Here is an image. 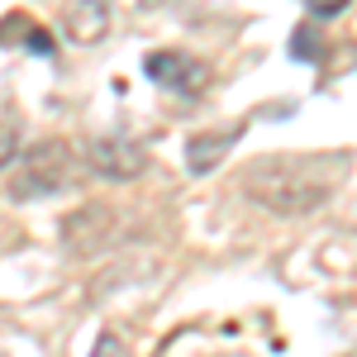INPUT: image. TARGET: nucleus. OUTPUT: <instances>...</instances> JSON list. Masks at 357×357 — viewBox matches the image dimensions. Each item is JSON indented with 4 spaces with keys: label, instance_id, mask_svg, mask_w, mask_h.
<instances>
[{
    "label": "nucleus",
    "instance_id": "obj_8",
    "mask_svg": "<svg viewBox=\"0 0 357 357\" xmlns=\"http://www.w3.org/2000/svg\"><path fill=\"white\" fill-rule=\"evenodd\" d=\"M291 38H296V43H291V53L301 57V62H310V57H319V43H314V29H310V24H301L296 33H291Z\"/></svg>",
    "mask_w": 357,
    "mask_h": 357
},
{
    "label": "nucleus",
    "instance_id": "obj_7",
    "mask_svg": "<svg viewBox=\"0 0 357 357\" xmlns=\"http://www.w3.org/2000/svg\"><path fill=\"white\" fill-rule=\"evenodd\" d=\"M0 43H20V48H29V53H43V57L57 53L53 33H48L43 24H33L29 15H5V20H0Z\"/></svg>",
    "mask_w": 357,
    "mask_h": 357
},
{
    "label": "nucleus",
    "instance_id": "obj_6",
    "mask_svg": "<svg viewBox=\"0 0 357 357\" xmlns=\"http://www.w3.org/2000/svg\"><path fill=\"white\" fill-rule=\"evenodd\" d=\"M105 29H110V5L105 0H72V10H67V33L77 38V43H100L105 38Z\"/></svg>",
    "mask_w": 357,
    "mask_h": 357
},
{
    "label": "nucleus",
    "instance_id": "obj_9",
    "mask_svg": "<svg viewBox=\"0 0 357 357\" xmlns=\"http://www.w3.org/2000/svg\"><path fill=\"white\" fill-rule=\"evenodd\" d=\"M15 153H20V129L15 124H0V167L15 162Z\"/></svg>",
    "mask_w": 357,
    "mask_h": 357
},
{
    "label": "nucleus",
    "instance_id": "obj_11",
    "mask_svg": "<svg viewBox=\"0 0 357 357\" xmlns=\"http://www.w3.org/2000/svg\"><path fill=\"white\" fill-rule=\"evenodd\" d=\"M310 5V15H319V20H329V15H338V10H348V0H305Z\"/></svg>",
    "mask_w": 357,
    "mask_h": 357
},
{
    "label": "nucleus",
    "instance_id": "obj_10",
    "mask_svg": "<svg viewBox=\"0 0 357 357\" xmlns=\"http://www.w3.org/2000/svg\"><path fill=\"white\" fill-rule=\"evenodd\" d=\"M91 357H129V348H124V343H119V333H100V338H96V348H91Z\"/></svg>",
    "mask_w": 357,
    "mask_h": 357
},
{
    "label": "nucleus",
    "instance_id": "obj_1",
    "mask_svg": "<svg viewBox=\"0 0 357 357\" xmlns=\"http://www.w3.org/2000/svg\"><path fill=\"white\" fill-rule=\"evenodd\" d=\"M338 176H343V158H333V153L329 158H319V153H310V158L281 153V158H262V162L248 167L243 191L257 205L276 210V215H310L333 195Z\"/></svg>",
    "mask_w": 357,
    "mask_h": 357
},
{
    "label": "nucleus",
    "instance_id": "obj_2",
    "mask_svg": "<svg viewBox=\"0 0 357 357\" xmlns=\"http://www.w3.org/2000/svg\"><path fill=\"white\" fill-rule=\"evenodd\" d=\"M72 181V153L67 143H38L33 153H20L15 181H10V200H38L53 195Z\"/></svg>",
    "mask_w": 357,
    "mask_h": 357
},
{
    "label": "nucleus",
    "instance_id": "obj_5",
    "mask_svg": "<svg viewBox=\"0 0 357 357\" xmlns=\"http://www.w3.org/2000/svg\"><path fill=\"white\" fill-rule=\"evenodd\" d=\"M238 138H243V124L220 129V134H195L191 143H186V167H191V172H215V167L224 162V153H229Z\"/></svg>",
    "mask_w": 357,
    "mask_h": 357
},
{
    "label": "nucleus",
    "instance_id": "obj_4",
    "mask_svg": "<svg viewBox=\"0 0 357 357\" xmlns=\"http://www.w3.org/2000/svg\"><path fill=\"white\" fill-rule=\"evenodd\" d=\"M143 148L129 143V138H96L91 148H86V167L96 172V176H105V181H129L143 172Z\"/></svg>",
    "mask_w": 357,
    "mask_h": 357
},
{
    "label": "nucleus",
    "instance_id": "obj_3",
    "mask_svg": "<svg viewBox=\"0 0 357 357\" xmlns=\"http://www.w3.org/2000/svg\"><path fill=\"white\" fill-rule=\"evenodd\" d=\"M143 72L158 86L176 91V96H191V91L205 86V62L191 57V53H181V48H158V53H148L143 57Z\"/></svg>",
    "mask_w": 357,
    "mask_h": 357
}]
</instances>
